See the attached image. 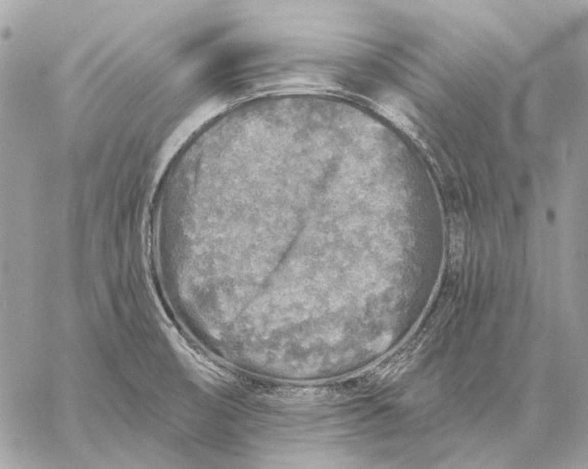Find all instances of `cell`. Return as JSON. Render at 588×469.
Instances as JSON below:
<instances>
[{
	"label": "cell",
	"instance_id": "1",
	"mask_svg": "<svg viewBox=\"0 0 588 469\" xmlns=\"http://www.w3.org/2000/svg\"><path fill=\"white\" fill-rule=\"evenodd\" d=\"M452 250L455 252V258H462L465 237L464 232L461 229V227H456L455 231L452 232Z\"/></svg>",
	"mask_w": 588,
	"mask_h": 469
}]
</instances>
